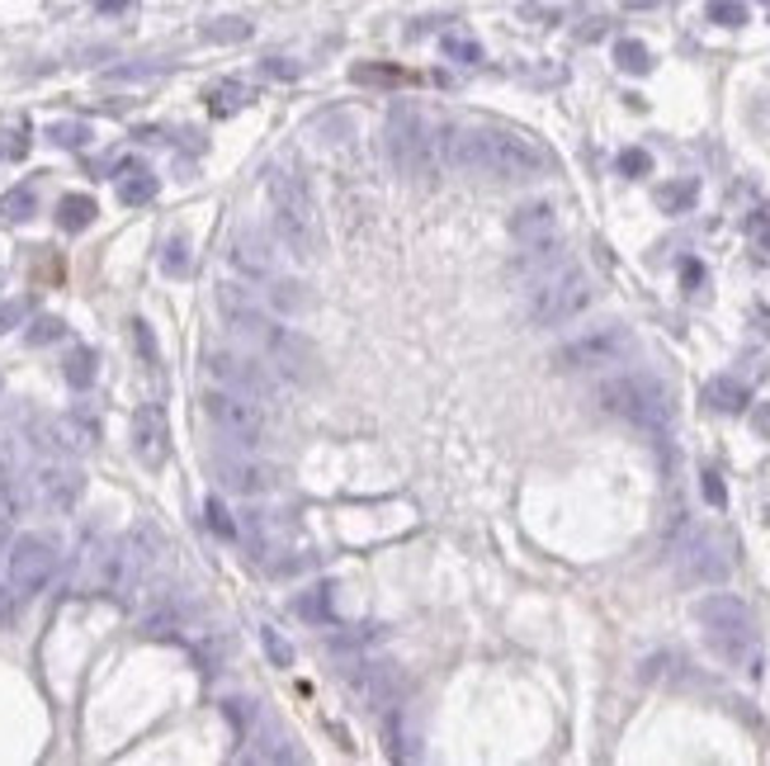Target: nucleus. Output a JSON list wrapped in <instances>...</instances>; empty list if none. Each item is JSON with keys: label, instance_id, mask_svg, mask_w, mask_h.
Here are the masks:
<instances>
[{"label": "nucleus", "instance_id": "nucleus-1", "mask_svg": "<svg viewBox=\"0 0 770 766\" xmlns=\"http://www.w3.org/2000/svg\"><path fill=\"white\" fill-rule=\"evenodd\" d=\"M218 312H222V322L232 326V336L246 340V350L261 355L265 364H275L289 383H303L308 388V383L322 379L317 346H312L303 332H293V326H284L269 318V312H261L251 303V294H241L237 284H218Z\"/></svg>", "mask_w": 770, "mask_h": 766}, {"label": "nucleus", "instance_id": "nucleus-2", "mask_svg": "<svg viewBox=\"0 0 770 766\" xmlns=\"http://www.w3.org/2000/svg\"><path fill=\"white\" fill-rule=\"evenodd\" d=\"M445 161L464 176H492V180H534L549 170V152L534 137L510 133V128L492 123H464L449 128L440 142Z\"/></svg>", "mask_w": 770, "mask_h": 766}, {"label": "nucleus", "instance_id": "nucleus-3", "mask_svg": "<svg viewBox=\"0 0 770 766\" xmlns=\"http://www.w3.org/2000/svg\"><path fill=\"white\" fill-rule=\"evenodd\" d=\"M269 208H275V237L293 261H317L322 251V208L308 176L298 166L269 170Z\"/></svg>", "mask_w": 770, "mask_h": 766}, {"label": "nucleus", "instance_id": "nucleus-4", "mask_svg": "<svg viewBox=\"0 0 770 766\" xmlns=\"http://www.w3.org/2000/svg\"><path fill=\"white\" fill-rule=\"evenodd\" d=\"M695 620H700V630H705L709 653H714L723 667L761 677V638H757V620H751L747 601H737L729 591H714L695 606Z\"/></svg>", "mask_w": 770, "mask_h": 766}, {"label": "nucleus", "instance_id": "nucleus-5", "mask_svg": "<svg viewBox=\"0 0 770 766\" xmlns=\"http://www.w3.org/2000/svg\"><path fill=\"white\" fill-rule=\"evenodd\" d=\"M595 397H601V407L610 411V417L629 421V426H638V431H666V426L676 421V397H672V388H666L658 374H648V369H634V374L605 379Z\"/></svg>", "mask_w": 770, "mask_h": 766}, {"label": "nucleus", "instance_id": "nucleus-6", "mask_svg": "<svg viewBox=\"0 0 770 766\" xmlns=\"http://www.w3.org/2000/svg\"><path fill=\"white\" fill-rule=\"evenodd\" d=\"M591 303V279L577 265H553L544 270L530 289H525V312L534 326H563Z\"/></svg>", "mask_w": 770, "mask_h": 766}, {"label": "nucleus", "instance_id": "nucleus-7", "mask_svg": "<svg viewBox=\"0 0 770 766\" xmlns=\"http://www.w3.org/2000/svg\"><path fill=\"white\" fill-rule=\"evenodd\" d=\"M383 137H388V156L393 166L402 170L411 180H431L435 166H440V142L431 133V123L421 119V109L411 105H397L388 113V128H383Z\"/></svg>", "mask_w": 770, "mask_h": 766}, {"label": "nucleus", "instance_id": "nucleus-8", "mask_svg": "<svg viewBox=\"0 0 770 766\" xmlns=\"http://www.w3.org/2000/svg\"><path fill=\"white\" fill-rule=\"evenodd\" d=\"M204 417L213 421V431L222 440H232L237 450H261L265 435H269V417H265V403H255L246 393H232V388H208L204 393Z\"/></svg>", "mask_w": 770, "mask_h": 766}, {"label": "nucleus", "instance_id": "nucleus-9", "mask_svg": "<svg viewBox=\"0 0 770 766\" xmlns=\"http://www.w3.org/2000/svg\"><path fill=\"white\" fill-rule=\"evenodd\" d=\"M52 573H57V549L43 535H20L5 544V587L20 601L38 596L52 582Z\"/></svg>", "mask_w": 770, "mask_h": 766}, {"label": "nucleus", "instance_id": "nucleus-10", "mask_svg": "<svg viewBox=\"0 0 770 766\" xmlns=\"http://www.w3.org/2000/svg\"><path fill=\"white\" fill-rule=\"evenodd\" d=\"M629 355H634V332L619 322H605V326H591V332L567 340L558 350V364L563 369H605V364H624Z\"/></svg>", "mask_w": 770, "mask_h": 766}, {"label": "nucleus", "instance_id": "nucleus-11", "mask_svg": "<svg viewBox=\"0 0 770 766\" xmlns=\"http://www.w3.org/2000/svg\"><path fill=\"white\" fill-rule=\"evenodd\" d=\"M204 369L218 379V388H232V393H246L255 403H275L279 397V383L265 374V364H255L251 355H232V350H208L204 355Z\"/></svg>", "mask_w": 770, "mask_h": 766}, {"label": "nucleus", "instance_id": "nucleus-12", "mask_svg": "<svg viewBox=\"0 0 770 766\" xmlns=\"http://www.w3.org/2000/svg\"><path fill=\"white\" fill-rule=\"evenodd\" d=\"M208 464H213V474H218L222 488H232V492H241V496H261V492L275 488V468L261 464V459H251V450H241V454L213 450Z\"/></svg>", "mask_w": 770, "mask_h": 766}, {"label": "nucleus", "instance_id": "nucleus-13", "mask_svg": "<svg viewBox=\"0 0 770 766\" xmlns=\"http://www.w3.org/2000/svg\"><path fill=\"white\" fill-rule=\"evenodd\" d=\"M133 454L142 468H161L170 459V421L161 403H142L133 411Z\"/></svg>", "mask_w": 770, "mask_h": 766}, {"label": "nucleus", "instance_id": "nucleus-14", "mask_svg": "<svg viewBox=\"0 0 770 766\" xmlns=\"http://www.w3.org/2000/svg\"><path fill=\"white\" fill-rule=\"evenodd\" d=\"M510 237H516L530 255L558 251V208H553L549 199H534V204L516 208V218H510Z\"/></svg>", "mask_w": 770, "mask_h": 766}, {"label": "nucleus", "instance_id": "nucleus-15", "mask_svg": "<svg viewBox=\"0 0 770 766\" xmlns=\"http://www.w3.org/2000/svg\"><path fill=\"white\" fill-rule=\"evenodd\" d=\"M676 567H681V582H690V587H714V582L729 577V559H723L709 535H690L681 544Z\"/></svg>", "mask_w": 770, "mask_h": 766}, {"label": "nucleus", "instance_id": "nucleus-16", "mask_svg": "<svg viewBox=\"0 0 770 766\" xmlns=\"http://www.w3.org/2000/svg\"><path fill=\"white\" fill-rule=\"evenodd\" d=\"M340 677H346V681H350V691L360 695V701H369V705L393 701V672H388V662L354 658V662L340 667Z\"/></svg>", "mask_w": 770, "mask_h": 766}, {"label": "nucleus", "instance_id": "nucleus-17", "mask_svg": "<svg viewBox=\"0 0 770 766\" xmlns=\"http://www.w3.org/2000/svg\"><path fill=\"white\" fill-rule=\"evenodd\" d=\"M38 496L48 506H57V511H67V506H76V496H81V474L71 464H57V459H48L38 468Z\"/></svg>", "mask_w": 770, "mask_h": 766}, {"label": "nucleus", "instance_id": "nucleus-18", "mask_svg": "<svg viewBox=\"0 0 770 766\" xmlns=\"http://www.w3.org/2000/svg\"><path fill=\"white\" fill-rule=\"evenodd\" d=\"M227 261H232V270H237L241 279H269V270H275L261 232H237L232 237V251H227Z\"/></svg>", "mask_w": 770, "mask_h": 766}, {"label": "nucleus", "instance_id": "nucleus-19", "mask_svg": "<svg viewBox=\"0 0 770 766\" xmlns=\"http://www.w3.org/2000/svg\"><path fill=\"white\" fill-rule=\"evenodd\" d=\"M705 403L714 407V411H723V417H737V411H747L751 393H747V383H743V379L719 374V379H709V383H705Z\"/></svg>", "mask_w": 770, "mask_h": 766}, {"label": "nucleus", "instance_id": "nucleus-20", "mask_svg": "<svg viewBox=\"0 0 770 766\" xmlns=\"http://www.w3.org/2000/svg\"><path fill=\"white\" fill-rule=\"evenodd\" d=\"M156 194H161V180H156L147 166H128L119 176V204L142 208V204H152Z\"/></svg>", "mask_w": 770, "mask_h": 766}, {"label": "nucleus", "instance_id": "nucleus-21", "mask_svg": "<svg viewBox=\"0 0 770 766\" xmlns=\"http://www.w3.org/2000/svg\"><path fill=\"white\" fill-rule=\"evenodd\" d=\"M251 99H255V91H251L246 81H218L208 91V109H213V119H232V113L246 109Z\"/></svg>", "mask_w": 770, "mask_h": 766}, {"label": "nucleus", "instance_id": "nucleus-22", "mask_svg": "<svg viewBox=\"0 0 770 766\" xmlns=\"http://www.w3.org/2000/svg\"><path fill=\"white\" fill-rule=\"evenodd\" d=\"M95 213H99V204L91 194H62L57 199V227H62V232H85V227L95 223Z\"/></svg>", "mask_w": 770, "mask_h": 766}, {"label": "nucleus", "instance_id": "nucleus-23", "mask_svg": "<svg viewBox=\"0 0 770 766\" xmlns=\"http://www.w3.org/2000/svg\"><path fill=\"white\" fill-rule=\"evenodd\" d=\"M62 379L71 383V388H91V383H95V350H91V346L67 350V360H62Z\"/></svg>", "mask_w": 770, "mask_h": 766}, {"label": "nucleus", "instance_id": "nucleus-24", "mask_svg": "<svg viewBox=\"0 0 770 766\" xmlns=\"http://www.w3.org/2000/svg\"><path fill=\"white\" fill-rule=\"evenodd\" d=\"M0 213H5L10 223H28L38 213V190L34 184H14V190L0 199Z\"/></svg>", "mask_w": 770, "mask_h": 766}, {"label": "nucleus", "instance_id": "nucleus-25", "mask_svg": "<svg viewBox=\"0 0 770 766\" xmlns=\"http://www.w3.org/2000/svg\"><path fill=\"white\" fill-rule=\"evenodd\" d=\"M695 199H700V184H695V180H676V184H662V190H658V208L662 213H686Z\"/></svg>", "mask_w": 770, "mask_h": 766}, {"label": "nucleus", "instance_id": "nucleus-26", "mask_svg": "<svg viewBox=\"0 0 770 766\" xmlns=\"http://www.w3.org/2000/svg\"><path fill=\"white\" fill-rule=\"evenodd\" d=\"M615 62H619V71H629V76H643V71H652V52L638 38H619L615 43Z\"/></svg>", "mask_w": 770, "mask_h": 766}, {"label": "nucleus", "instance_id": "nucleus-27", "mask_svg": "<svg viewBox=\"0 0 770 766\" xmlns=\"http://www.w3.org/2000/svg\"><path fill=\"white\" fill-rule=\"evenodd\" d=\"M350 81H360V85H402L411 81V71H397V67H354L350 71Z\"/></svg>", "mask_w": 770, "mask_h": 766}, {"label": "nucleus", "instance_id": "nucleus-28", "mask_svg": "<svg viewBox=\"0 0 770 766\" xmlns=\"http://www.w3.org/2000/svg\"><path fill=\"white\" fill-rule=\"evenodd\" d=\"M440 52L449 57V62H464V67H473V62H482V48L473 38H459V34H445L440 38Z\"/></svg>", "mask_w": 770, "mask_h": 766}, {"label": "nucleus", "instance_id": "nucleus-29", "mask_svg": "<svg viewBox=\"0 0 770 766\" xmlns=\"http://www.w3.org/2000/svg\"><path fill=\"white\" fill-rule=\"evenodd\" d=\"M161 270H166V275H190V241L170 237L161 247Z\"/></svg>", "mask_w": 770, "mask_h": 766}, {"label": "nucleus", "instance_id": "nucleus-30", "mask_svg": "<svg viewBox=\"0 0 770 766\" xmlns=\"http://www.w3.org/2000/svg\"><path fill=\"white\" fill-rule=\"evenodd\" d=\"M709 20L723 28H743L747 24V5L743 0H709Z\"/></svg>", "mask_w": 770, "mask_h": 766}, {"label": "nucleus", "instance_id": "nucleus-31", "mask_svg": "<svg viewBox=\"0 0 770 766\" xmlns=\"http://www.w3.org/2000/svg\"><path fill=\"white\" fill-rule=\"evenodd\" d=\"M204 525L218 539H237V525H232V516H227V506L218 502V496H208V502H204Z\"/></svg>", "mask_w": 770, "mask_h": 766}, {"label": "nucleus", "instance_id": "nucleus-32", "mask_svg": "<svg viewBox=\"0 0 770 766\" xmlns=\"http://www.w3.org/2000/svg\"><path fill=\"white\" fill-rule=\"evenodd\" d=\"M261 644H265V653H269V662H275V667H293V644H289V638H284L279 630H269V624H265V630H261Z\"/></svg>", "mask_w": 770, "mask_h": 766}, {"label": "nucleus", "instance_id": "nucleus-33", "mask_svg": "<svg viewBox=\"0 0 770 766\" xmlns=\"http://www.w3.org/2000/svg\"><path fill=\"white\" fill-rule=\"evenodd\" d=\"M298 615L303 620H326L332 615V596H326V587H317V591H308V596H298Z\"/></svg>", "mask_w": 770, "mask_h": 766}, {"label": "nucleus", "instance_id": "nucleus-34", "mask_svg": "<svg viewBox=\"0 0 770 766\" xmlns=\"http://www.w3.org/2000/svg\"><path fill=\"white\" fill-rule=\"evenodd\" d=\"M48 137L57 142V147H85V142H91V128L85 123H52Z\"/></svg>", "mask_w": 770, "mask_h": 766}, {"label": "nucleus", "instance_id": "nucleus-35", "mask_svg": "<svg viewBox=\"0 0 770 766\" xmlns=\"http://www.w3.org/2000/svg\"><path fill=\"white\" fill-rule=\"evenodd\" d=\"M204 34L213 43H241V38H251V24L246 20H218V24H208Z\"/></svg>", "mask_w": 770, "mask_h": 766}, {"label": "nucleus", "instance_id": "nucleus-36", "mask_svg": "<svg viewBox=\"0 0 770 766\" xmlns=\"http://www.w3.org/2000/svg\"><path fill=\"white\" fill-rule=\"evenodd\" d=\"M747 237H751V247L770 255V204H766V208H757V213H751V218H747Z\"/></svg>", "mask_w": 770, "mask_h": 766}, {"label": "nucleus", "instance_id": "nucleus-37", "mask_svg": "<svg viewBox=\"0 0 770 766\" xmlns=\"http://www.w3.org/2000/svg\"><path fill=\"white\" fill-rule=\"evenodd\" d=\"M62 332H67L62 318H38L34 326H28V346H48V340H57Z\"/></svg>", "mask_w": 770, "mask_h": 766}, {"label": "nucleus", "instance_id": "nucleus-38", "mask_svg": "<svg viewBox=\"0 0 770 766\" xmlns=\"http://www.w3.org/2000/svg\"><path fill=\"white\" fill-rule=\"evenodd\" d=\"M269 289H275L269 298H275V308H279V312H303V294H298V284H284V279H275V284H269Z\"/></svg>", "mask_w": 770, "mask_h": 766}, {"label": "nucleus", "instance_id": "nucleus-39", "mask_svg": "<svg viewBox=\"0 0 770 766\" xmlns=\"http://www.w3.org/2000/svg\"><path fill=\"white\" fill-rule=\"evenodd\" d=\"M619 170H624V176H648V170H652V156H648L643 147H624V152H619Z\"/></svg>", "mask_w": 770, "mask_h": 766}, {"label": "nucleus", "instance_id": "nucleus-40", "mask_svg": "<svg viewBox=\"0 0 770 766\" xmlns=\"http://www.w3.org/2000/svg\"><path fill=\"white\" fill-rule=\"evenodd\" d=\"M24 312H28V298H5V303H0V336H5L10 326H20Z\"/></svg>", "mask_w": 770, "mask_h": 766}, {"label": "nucleus", "instance_id": "nucleus-41", "mask_svg": "<svg viewBox=\"0 0 770 766\" xmlns=\"http://www.w3.org/2000/svg\"><path fill=\"white\" fill-rule=\"evenodd\" d=\"M700 492H705L709 506H723V502H729V492H723V478L714 474V468H709V474L700 478Z\"/></svg>", "mask_w": 770, "mask_h": 766}, {"label": "nucleus", "instance_id": "nucleus-42", "mask_svg": "<svg viewBox=\"0 0 770 766\" xmlns=\"http://www.w3.org/2000/svg\"><path fill=\"white\" fill-rule=\"evenodd\" d=\"M133 340H137L142 360H147V364L156 369V340H152V326H147V322H133Z\"/></svg>", "mask_w": 770, "mask_h": 766}, {"label": "nucleus", "instance_id": "nucleus-43", "mask_svg": "<svg viewBox=\"0 0 770 766\" xmlns=\"http://www.w3.org/2000/svg\"><path fill=\"white\" fill-rule=\"evenodd\" d=\"M265 76H275V81H293L298 76V62H284V57H265Z\"/></svg>", "mask_w": 770, "mask_h": 766}, {"label": "nucleus", "instance_id": "nucleus-44", "mask_svg": "<svg viewBox=\"0 0 770 766\" xmlns=\"http://www.w3.org/2000/svg\"><path fill=\"white\" fill-rule=\"evenodd\" d=\"M751 431H757L761 440H770V403H757V407H751Z\"/></svg>", "mask_w": 770, "mask_h": 766}, {"label": "nucleus", "instance_id": "nucleus-45", "mask_svg": "<svg viewBox=\"0 0 770 766\" xmlns=\"http://www.w3.org/2000/svg\"><path fill=\"white\" fill-rule=\"evenodd\" d=\"M5 544H10V502L0 496V559H5Z\"/></svg>", "mask_w": 770, "mask_h": 766}, {"label": "nucleus", "instance_id": "nucleus-46", "mask_svg": "<svg viewBox=\"0 0 770 766\" xmlns=\"http://www.w3.org/2000/svg\"><path fill=\"white\" fill-rule=\"evenodd\" d=\"M666 0H624V10H658Z\"/></svg>", "mask_w": 770, "mask_h": 766}, {"label": "nucleus", "instance_id": "nucleus-47", "mask_svg": "<svg viewBox=\"0 0 770 766\" xmlns=\"http://www.w3.org/2000/svg\"><path fill=\"white\" fill-rule=\"evenodd\" d=\"M766 5H770V0H766Z\"/></svg>", "mask_w": 770, "mask_h": 766}]
</instances>
